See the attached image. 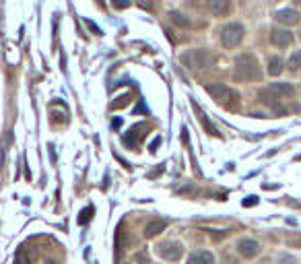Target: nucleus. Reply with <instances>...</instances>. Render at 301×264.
Segmentation results:
<instances>
[{"label":"nucleus","mask_w":301,"mask_h":264,"mask_svg":"<svg viewBox=\"0 0 301 264\" xmlns=\"http://www.w3.org/2000/svg\"><path fill=\"white\" fill-rule=\"evenodd\" d=\"M233 78L239 83H250V81H260L262 78V70L258 64V58L254 54H239L235 58V66H233Z\"/></svg>","instance_id":"1"},{"label":"nucleus","mask_w":301,"mask_h":264,"mask_svg":"<svg viewBox=\"0 0 301 264\" xmlns=\"http://www.w3.org/2000/svg\"><path fill=\"white\" fill-rule=\"evenodd\" d=\"M179 62L188 68H211L217 62V58L211 50H204V48H196V50H188L179 56Z\"/></svg>","instance_id":"2"},{"label":"nucleus","mask_w":301,"mask_h":264,"mask_svg":"<svg viewBox=\"0 0 301 264\" xmlns=\"http://www.w3.org/2000/svg\"><path fill=\"white\" fill-rule=\"evenodd\" d=\"M206 93H209L217 103L225 105V108H235V103H239V95L233 89H231V87L223 85V83H211V85H206Z\"/></svg>","instance_id":"3"},{"label":"nucleus","mask_w":301,"mask_h":264,"mask_svg":"<svg viewBox=\"0 0 301 264\" xmlns=\"http://www.w3.org/2000/svg\"><path fill=\"white\" fill-rule=\"evenodd\" d=\"M244 35H246V29H244L242 23H227V25H223L221 31H219L221 43H223V46H225L227 50L237 48L239 43L244 41Z\"/></svg>","instance_id":"4"},{"label":"nucleus","mask_w":301,"mask_h":264,"mask_svg":"<svg viewBox=\"0 0 301 264\" xmlns=\"http://www.w3.org/2000/svg\"><path fill=\"white\" fill-rule=\"evenodd\" d=\"M157 252H159V256L161 258H165L167 262H177L179 258L184 256V248H182V244L179 242H163L157 245Z\"/></svg>","instance_id":"5"},{"label":"nucleus","mask_w":301,"mask_h":264,"mask_svg":"<svg viewBox=\"0 0 301 264\" xmlns=\"http://www.w3.org/2000/svg\"><path fill=\"white\" fill-rule=\"evenodd\" d=\"M237 252L242 254L244 258H254L260 254V244L250 240V237H244V240L237 242Z\"/></svg>","instance_id":"6"},{"label":"nucleus","mask_w":301,"mask_h":264,"mask_svg":"<svg viewBox=\"0 0 301 264\" xmlns=\"http://www.w3.org/2000/svg\"><path fill=\"white\" fill-rule=\"evenodd\" d=\"M270 43H274L277 48H285L289 43H293V33H289L287 29L274 27L270 29Z\"/></svg>","instance_id":"7"},{"label":"nucleus","mask_w":301,"mask_h":264,"mask_svg":"<svg viewBox=\"0 0 301 264\" xmlns=\"http://www.w3.org/2000/svg\"><path fill=\"white\" fill-rule=\"evenodd\" d=\"M206 8L214 17H225L231 11V0H206Z\"/></svg>","instance_id":"8"},{"label":"nucleus","mask_w":301,"mask_h":264,"mask_svg":"<svg viewBox=\"0 0 301 264\" xmlns=\"http://www.w3.org/2000/svg\"><path fill=\"white\" fill-rule=\"evenodd\" d=\"M299 13L295 11V8H283V11H279L277 15H274V19H277L281 25H287V27H291V25H297L299 23Z\"/></svg>","instance_id":"9"},{"label":"nucleus","mask_w":301,"mask_h":264,"mask_svg":"<svg viewBox=\"0 0 301 264\" xmlns=\"http://www.w3.org/2000/svg\"><path fill=\"white\" fill-rule=\"evenodd\" d=\"M192 108H194V112L198 113V120H200V124L206 128V132H209V134H212V136H219V130H217V126L212 124V122L209 120V116H206V113L200 110V105L196 103L194 99H192Z\"/></svg>","instance_id":"10"},{"label":"nucleus","mask_w":301,"mask_h":264,"mask_svg":"<svg viewBox=\"0 0 301 264\" xmlns=\"http://www.w3.org/2000/svg\"><path fill=\"white\" fill-rule=\"evenodd\" d=\"M188 264H214V256L211 252L204 250H196L188 256Z\"/></svg>","instance_id":"11"},{"label":"nucleus","mask_w":301,"mask_h":264,"mask_svg":"<svg viewBox=\"0 0 301 264\" xmlns=\"http://www.w3.org/2000/svg\"><path fill=\"white\" fill-rule=\"evenodd\" d=\"M268 91L272 95H277V97H291L293 95V85H289V83H272L268 87Z\"/></svg>","instance_id":"12"},{"label":"nucleus","mask_w":301,"mask_h":264,"mask_svg":"<svg viewBox=\"0 0 301 264\" xmlns=\"http://www.w3.org/2000/svg\"><path fill=\"white\" fill-rule=\"evenodd\" d=\"M260 99H262V103H266V105H268V108H272L274 112L283 113V108H281V103H279V97H277V95H272L268 89H262V91H260Z\"/></svg>","instance_id":"13"},{"label":"nucleus","mask_w":301,"mask_h":264,"mask_svg":"<svg viewBox=\"0 0 301 264\" xmlns=\"http://www.w3.org/2000/svg\"><path fill=\"white\" fill-rule=\"evenodd\" d=\"M165 227H167V223L161 221V219H157V221H151L147 227H144V237H147V240H151V237L159 235L161 231H165Z\"/></svg>","instance_id":"14"},{"label":"nucleus","mask_w":301,"mask_h":264,"mask_svg":"<svg viewBox=\"0 0 301 264\" xmlns=\"http://www.w3.org/2000/svg\"><path fill=\"white\" fill-rule=\"evenodd\" d=\"M283 66H285V62H283V58H279V56H270L268 58V75L270 76H279L281 73H283Z\"/></svg>","instance_id":"15"},{"label":"nucleus","mask_w":301,"mask_h":264,"mask_svg":"<svg viewBox=\"0 0 301 264\" xmlns=\"http://www.w3.org/2000/svg\"><path fill=\"white\" fill-rule=\"evenodd\" d=\"M287 68H289V70H299V68H301V50H295L293 54L289 56Z\"/></svg>","instance_id":"16"},{"label":"nucleus","mask_w":301,"mask_h":264,"mask_svg":"<svg viewBox=\"0 0 301 264\" xmlns=\"http://www.w3.org/2000/svg\"><path fill=\"white\" fill-rule=\"evenodd\" d=\"M169 17H171V21H174L176 25H179V27H188V25H190V21H188V17H184L182 13H177V11H171V13H169Z\"/></svg>","instance_id":"17"},{"label":"nucleus","mask_w":301,"mask_h":264,"mask_svg":"<svg viewBox=\"0 0 301 264\" xmlns=\"http://www.w3.org/2000/svg\"><path fill=\"white\" fill-rule=\"evenodd\" d=\"M91 217H93V207L83 208V210H81V217H79V223H81V225H85V223H87Z\"/></svg>","instance_id":"18"},{"label":"nucleus","mask_w":301,"mask_h":264,"mask_svg":"<svg viewBox=\"0 0 301 264\" xmlns=\"http://www.w3.org/2000/svg\"><path fill=\"white\" fill-rule=\"evenodd\" d=\"M134 262H136V264H151V262H149V256H147V252H144V250H141L139 254H136V256H134Z\"/></svg>","instance_id":"19"},{"label":"nucleus","mask_w":301,"mask_h":264,"mask_svg":"<svg viewBox=\"0 0 301 264\" xmlns=\"http://www.w3.org/2000/svg\"><path fill=\"white\" fill-rule=\"evenodd\" d=\"M130 0H114V8H128Z\"/></svg>","instance_id":"20"},{"label":"nucleus","mask_w":301,"mask_h":264,"mask_svg":"<svg viewBox=\"0 0 301 264\" xmlns=\"http://www.w3.org/2000/svg\"><path fill=\"white\" fill-rule=\"evenodd\" d=\"M17 264H29L27 256H25L23 252H17Z\"/></svg>","instance_id":"21"},{"label":"nucleus","mask_w":301,"mask_h":264,"mask_svg":"<svg viewBox=\"0 0 301 264\" xmlns=\"http://www.w3.org/2000/svg\"><path fill=\"white\" fill-rule=\"evenodd\" d=\"M252 205H254V207L258 205V198H256V196H248V198L244 200V207H252Z\"/></svg>","instance_id":"22"},{"label":"nucleus","mask_w":301,"mask_h":264,"mask_svg":"<svg viewBox=\"0 0 301 264\" xmlns=\"http://www.w3.org/2000/svg\"><path fill=\"white\" fill-rule=\"evenodd\" d=\"M139 4H141L142 8H147V11H149V8L153 6V4H151V0H139Z\"/></svg>","instance_id":"23"},{"label":"nucleus","mask_w":301,"mask_h":264,"mask_svg":"<svg viewBox=\"0 0 301 264\" xmlns=\"http://www.w3.org/2000/svg\"><path fill=\"white\" fill-rule=\"evenodd\" d=\"M281 262H283V264H293V258H291V256H289V258L283 256V258H281Z\"/></svg>","instance_id":"24"},{"label":"nucleus","mask_w":301,"mask_h":264,"mask_svg":"<svg viewBox=\"0 0 301 264\" xmlns=\"http://www.w3.org/2000/svg\"><path fill=\"white\" fill-rule=\"evenodd\" d=\"M293 2H295V4H301V0H293Z\"/></svg>","instance_id":"25"},{"label":"nucleus","mask_w":301,"mask_h":264,"mask_svg":"<svg viewBox=\"0 0 301 264\" xmlns=\"http://www.w3.org/2000/svg\"><path fill=\"white\" fill-rule=\"evenodd\" d=\"M46 264H54V262H52V260H48V262H46Z\"/></svg>","instance_id":"26"}]
</instances>
